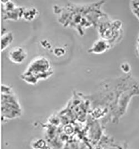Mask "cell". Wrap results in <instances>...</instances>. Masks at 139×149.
<instances>
[{"mask_svg": "<svg viewBox=\"0 0 139 149\" xmlns=\"http://www.w3.org/2000/svg\"><path fill=\"white\" fill-rule=\"evenodd\" d=\"M110 44L105 39L98 40L95 42L90 50L91 52L96 53H102L105 52L110 47Z\"/></svg>", "mask_w": 139, "mask_h": 149, "instance_id": "cell-2", "label": "cell"}, {"mask_svg": "<svg viewBox=\"0 0 139 149\" xmlns=\"http://www.w3.org/2000/svg\"><path fill=\"white\" fill-rule=\"evenodd\" d=\"M26 56L25 50L21 47L13 48L9 53L10 60L15 63H21Z\"/></svg>", "mask_w": 139, "mask_h": 149, "instance_id": "cell-1", "label": "cell"}, {"mask_svg": "<svg viewBox=\"0 0 139 149\" xmlns=\"http://www.w3.org/2000/svg\"><path fill=\"white\" fill-rule=\"evenodd\" d=\"M35 11H36V10L32 8L31 10H28L25 11L23 14L25 15V17L26 19L28 20H31V19H33L35 16V15L37 14H36L37 13L35 12Z\"/></svg>", "mask_w": 139, "mask_h": 149, "instance_id": "cell-5", "label": "cell"}, {"mask_svg": "<svg viewBox=\"0 0 139 149\" xmlns=\"http://www.w3.org/2000/svg\"><path fill=\"white\" fill-rule=\"evenodd\" d=\"M130 7L133 14L139 20V1H130Z\"/></svg>", "mask_w": 139, "mask_h": 149, "instance_id": "cell-4", "label": "cell"}, {"mask_svg": "<svg viewBox=\"0 0 139 149\" xmlns=\"http://www.w3.org/2000/svg\"><path fill=\"white\" fill-rule=\"evenodd\" d=\"M121 69H122V70L124 73H128L130 71V69H130V65H129L128 63H124V64L122 65Z\"/></svg>", "mask_w": 139, "mask_h": 149, "instance_id": "cell-6", "label": "cell"}, {"mask_svg": "<svg viewBox=\"0 0 139 149\" xmlns=\"http://www.w3.org/2000/svg\"><path fill=\"white\" fill-rule=\"evenodd\" d=\"M136 53L139 56V36L137 40V42H136Z\"/></svg>", "mask_w": 139, "mask_h": 149, "instance_id": "cell-7", "label": "cell"}, {"mask_svg": "<svg viewBox=\"0 0 139 149\" xmlns=\"http://www.w3.org/2000/svg\"><path fill=\"white\" fill-rule=\"evenodd\" d=\"M13 40V36L11 33H8L7 34L3 35L1 39V49L4 50L5 47L9 45V44Z\"/></svg>", "mask_w": 139, "mask_h": 149, "instance_id": "cell-3", "label": "cell"}]
</instances>
